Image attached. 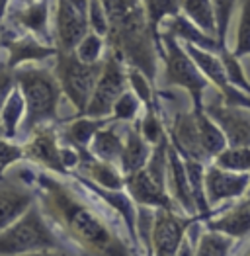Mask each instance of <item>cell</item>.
<instances>
[{
    "instance_id": "obj_26",
    "label": "cell",
    "mask_w": 250,
    "mask_h": 256,
    "mask_svg": "<svg viewBox=\"0 0 250 256\" xmlns=\"http://www.w3.org/2000/svg\"><path fill=\"white\" fill-rule=\"evenodd\" d=\"M194 114H196V124H198V133H200L202 149L206 152L208 160L211 162L221 150L227 147V141H225L221 129L217 128L208 116L204 114V110H194Z\"/></svg>"
},
{
    "instance_id": "obj_42",
    "label": "cell",
    "mask_w": 250,
    "mask_h": 256,
    "mask_svg": "<svg viewBox=\"0 0 250 256\" xmlns=\"http://www.w3.org/2000/svg\"><path fill=\"white\" fill-rule=\"evenodd\" d=\"M232 256H250V238L244 240V242H240V246L236 244V250H234Z\"/></svg>"
},
{
    "instance_id": "obj_5",
    "label": "cell",
    "mask_w": 250,
    "mask_h": 256,
    "mask_svg": "<svg viewBox=\"0 0 250 256\" xmlns=\"http://www.w3.org/2000/svg\"><path fill=\"white\" fill-rule=\"evenodd\" d=\"M38 250H68V246L55 233L36 202L16 223L0 233V256H20Z\"/></svg>"
},
{
    "instance_id": "obj_17",
    "label": "cell",
    "mask_w": 250,
    "mask_h": 256,
    "mask_svg": "<svg viewBox=\"0 0 250 256\" xmlns=\"http://www.w3.org/2000/svg\"><path fill=\"white\" fill-rule=\"evenodd\" d=\"M125 192L131 196V200L135 202V206H146L152 210H170V212H178V208L174 206V202L170 200L166 188L160 186L158 182H154L145 168H141L135 174L125 176ZM180 214V212H178Z\"/></svg>"
},
{
    "instance_id": "obj_44",
    "label": "cell",
    "mask_w": 250,
    "mask_h": 256,
    "mask_svg": "<svg viewBox=\"0 0 250 256\" xmlns=\"http://www.w3.org/2000/svg\"><path fill=\"white\" fill-rule=\"evenodd\" d=\"M38 0H10V4H16V6H26V4H34Z\"/></svg>"
},
{
    "instance_id": "obj_40",
    "label": "cell",
    "mask_w": 250,
    "mask_h": 256,
    "mask_svg": "<svg viewBox=\"0 0 250 256\" xmlns=\"http://www.w3.org/2000/svg\"><path fill=\"white\" fill-rule=\"evenodd\" d=\"M16 80H14V70L6 63V55L0 59V108L6 102V98L10 96V92L14 90Z\"/></svg>"
},
{
    "instance_id": "obj_18",
    "label": "cell",
    "mask_w": 250,
    "mask_h": 256,
    "mask_svg": "<svg viewBox=\"0 0 250 256\" xmlns=\"http://www.w3.org/2000/svg\"><path fill=\"white\" fill-rule=\"evenodd\" d=\"M166 192L180 214L188 215V217H200L198 210H196V204L192 200V192H190V182H188L184 158L172 147L168 149Z\"/></svg>"
},
{
    "instance_id": "obj_9",
    "label": "cell",
    "mask_w": 250,
    "mask_h": 256,
    "mask_svg": "<svg viewBox=\"0 0 250 256\" xmlns=\"http://www.w3.org/2000/svg\"><path fill=\"white\" fill-rule=\"evenodd\" d=\"M51 26L55 49L72 53L88 34V0H57Z\"/></svg>"
},
{
    "instance_id": "obj_12",
    "label": "cell",
    "mask_w": 250,
    "mask_h": 256,
    "mask_svg": "<svg viewBox=\"0 0 250 256\" xmlns=\"http://www.w3.org/2000/svg\"><path fill=\"white\" fill-rule=\"evenodd\" d=\"M22 149H24V160L32 162L34 166L57 176H68V172L61 162L59 126L38 128L22 143Z\"/></svg>"
},
{
    "instance_id": "obj_19",
    "label": "cell",
    "mask_w": 250,
    "mask_h": 256,
    "mask_svg": "<svg viewBox=\"0 0 250 256\" xmlns=\"http://www.w3.org/2000/svg\"><path fill=\"white\" fill-rule=\"evenodd\" d=\"M78 150V166L76 174L86 178L88 182L104 188V190H124L125 188V176L122 174L120 166L110 164L104 160H98L96 156H92V152L88 149H76Z\"/></svg>"
},
{
    "instance_id": "obj_25",
    "label": "cell",
    "mask_w": 250,
    "mask_h": 256,
    "mask_svg": "<svg viewBox=\"0 0 250 256\" xmlns=\"http://www.w3.org/2000/svg\"><path fill=\"white\" fill-rule=\"evenodd\" d=\"M180 14L186 16L198 30H202L206 36L217 40V26H215V14L211 0H182Z\"/></svg>"
},
{
    "instance_id": "obj_32",
    "label": "cell",
    "mask_w": 250,
    "mask_h": 256,
    "mask_svg": "<svg viewBox=\"0 0 250 256\" xmlns=\"http://www.w3.org/2000/svg\"><path fill=\"white\" fill-rule=\"evenodd\" d=\"M213 14H215V26H217V43L219 47H227V38H229L232 16L236 12L238 0H211Z\"/></svg>"
},
{
    "instance_id": "obj_28",
    "label": "cell",
    "mask_w": 250,
    "mask_h": 256,
    "mask_svg": "<svg viewBox=\"0 0 250 256\" xmlns=\"http://www.w3.org/2000/svg\"><path fill=\"white\" fill-rule=\"evenodd\" d=\"M236 244L238 242L229 236L204 227L202 235L198 238V244L194 248V256H232L236 250Z\"/></svg>"
},
{
    "instance_id": "obj_47",
    "label": "cell",
    "mask_w": 250,
    "mask_h": 256,
    "mask_svg": "<svg viewBox=\"0 0 250 256\" xmlns=\"http://www.w3.org/2000/svg\"><path fill=\"white\" fill-rule=\"evenodd\" d=\"M145 256H152V254H145Z\"/></svg>"
},
{
    "instance_id": "obj_10",
    "label": "cell",
    "mask_w": 250,
    "mask_h": 256,
    "mask_svg": "<svg viewBox=\"0 0 250 256\" xmlns=\"http://www.w3.org/2000/svg\"><path fill=\"white\" fill-rule=\"evenodd\" d=\"M4 30L14 34H30L38 42L53 45V26H51V0H38L26 6H8L6 20L2 24Z\"/></svg>"
},
{
    "instance_id": "obj_31",
    "label": "cell",
    "mask_w": 250,
    "mask_h": 256,
    "mask_svg": "<svg viewBox=\"0 0 250 256\" xmlns=\"http://www.w3.org/2000/svg\"><path fill=\"white\" fill-rule=\"evenodd\" d=\"M211 162L223 170L250 174V149L248 147H225Z\"/></svg>"
},
{
    "instance_id": "obj_36",
    "label": "cell",
    "mask_w": 250,
    "mask_h": 256,
    "mask_svg": "<svg viewBox=\"0 0 250 256\" xmlns=\"http://www.w3.org/2000/svg\"><path fill=\"white\" fill-rule=\"evenodd\" d=\"M143 114V104L139 102V98L127 88L124 94L120 96V100L116 102L114 112H112V120L120 122V124H133L141 118Z\"/></svg>"
},
{
    "instance_id": "obj_46",
    "label": "cell",
    "mask_w": 250,
    "mask_h": 256,
    "mask_svg": "<svg viewBox=\"0 0 250 256\" xmlns=\"http://www.w3.org/2000/svg\"><path fill=\"white\" fill-rule=\"evenodd\" d=\"M0 139H4V137H2V126H0Z\"/></svg>"
},
{
    "instance_id": "obj_7",
    "label": "cell",
    "mask_w": 250,
    "mask_h": 256,
    "mask_svg": "<svg viewBox=\"0 0 250 256\" xmlns=\"http://www.w3.org/2000/svg\"><path fill=\"white\" fill-rule=\"evenodd\" d=\"M204 114L221 129L227 147H248L250 149V110L240 106H227L221 94L209 86L204 94Z\"/></svg>"
},
{
    "instance_id": "obj_22",
    "label": "cell",
    "mask_w": 250,
    "mask_h": 256,
    "mask_svg": "<svg viewBox=\"0 0 250 256\" xmlns=\"http://www.w3.org/2000/svg\"><path fill=\"white\" fill-rule=\"evenodd\" d=\"M160 32H166L170 34L174 40L182 43V45H194L198 49H204V51H209V53H219L221 47L215 38L211 36H206L202 30H198L192 22L188 20L186 16L178 14L174 18H168L162 26H160ZM158 32V34H160Z\"/></svg>"
},
{
    "instance_id": "obj_23",
    "label": "cell",
    "mask_w": 250,
    "mask_h": 256,
    "mask_svg": "<svg viewBox=\"0 0 250 256\" xmlns=\"http://www.w3.org/2000/svg\"><path fill=\"white\" fill-rule=\"evenodd\" d=\"M110 122H114V120L112 118L96 120V118H86V116L74 118V120L59 126V139L62 145H70L74 149H88L94 135L102 128H106Z\"/></svg>"
},
{
    "instance_id": "obj_13",
    "label": "cell",
    "mask_w": 250,
    "mask_h": 256,
    "mask_svg": "<svg viewBox=\"0 0 250 256\" xmlns=\"http://www.w3.org/2000/svg\"><path fill=\"white\" fill-rule=\"evenodd\" d=\"M200 217H188L170 210L154 212V227L150 236L152 256H176L182 240L186 238L188 227Z\"/></svg>"
},
{
    "instance_id": "obj_16",
    "label": "cell",
    "mask_w": 250,
    "mask_h": 256,
    "mask_svg": "<svg viewBox=\"0 0 250 256\" xmlns=\"http://www.w3.org/2000/svg\"><path fill=\"white\" fill-rule=\"evenodd\" d=\"M204 227L229 236L236 242H244L250 238V206L242 198L227 208L215 212L209 219L204 221Z\"/></svg>"
},
{
    "instance_id": "obj_14",
    "label": "cell",
    "mask_w": 250,
    "mask_h": 256,
    "mask_svg": "<svg viewBox=\"0 0 250 256\" xmlns=\"http://www.w3.org/2000/svg\"><path fill=\"white\" fill-rule=\"evenodd\" d=\"M0 49L6 55V63L14 70L20 64L28 63H47L53 61L57 49L51 45L38 42L30 34H12L8 30H0Z\"/></svg>"
},
{
    "instance_id": "obj_1",
    "label": "cell",
    "mask_w": 250,
    "mask_h": 256,
    "mask_svg": "<svg viewBox=\"0 0 250 256\" xmlns=\"http://www.w3.org/2000/svg\"><path fill=\"white\" fill-rule=\"evenodd\" d=\"M34 190L43 215L74 256H143L124 219L70 174L38 168Z\"/></svg>"
},
{
    "instance_id": "obj_27",
    "label": "cell",
    "mask_w": 250,
    "mask_h": 256,
    "mask_svg": "<svg viewBox=\"0 0 250 256\" xmlns=\"http://www.w3.org/2000/svg\"><path fill=\"white\" fill-rule=\"evenodd\" d=\"M141 4H143V10H145L148 28H150L152 36L158 40L160 26H162L168 18H174V16L180 14L182 0H141Z\"/></svg>"
},
{
    "instance_id": "obj_29",
    "label": "cell",
    "mask_w": 250,
    "mask_h": 256,
    "mask_svg": "<svg viewBox=\"0 0 250 256\" xmlns=\"http://www.w3.org/2000/svg\"><path fill=\"white\" fill-rule=\"evenodd\" d=\"M236 24H234V42L230 53L236 59L250 55V0H238L236 6Z\"/></svg>"
},
{
    "instance_id": "obj_6",
    "label": "cell",
    "mask_w": 250,
    "mask_h": 256,
    "mask_svg": "<svg viewBox=\"0 0 250 256\" xmlns=\"http://www.w3.org/2000/svg\"><path fill=\"white\" fill-rule=\"evenodd\" d=\"M51 68H53V74L61 86L64 100L68 102V106H72L76 118H80L88 106V100L94 92V86L102 74L104 61L86 64L74 53L57 51V55L51 61Z\"/></svg>"
},
{
    "instance_id": "obj_45",
    "label": "cell",
    "mask_w": 250,
    "mask_h": 256,
    "mask_svg": "<svg viewBox=\"0 0 250 256\" xmlns=\"http://www.w3.org/2000/svg\"><path fill=\"white\" fill-rule=\"evenodd\" d=\"M244 200H246V204L250 206V186H248V192H246V196H244Z\"/></svg>"
},
{
    "instance_id": "obj_37",
    "label": "cell",
    "mask_w": 250,
    "mask_h": 256,
    "mask_svg": "<svg viewBox=\"0 0 250 256\" xmlns=\"http://www.w3.org/2000/svg\"><path fill=\"white\" fill-rule=\"evenodd\" d=\"M219 59H221V63L225 66L229 84H232L234 88L242 90L244 94L250 96V82H248V78H246V74H244V68H242V64H240V59H236V57L230 53L229 47H223V49L219 51Z\"/></svg>"
},
{
    "instance_id": "obj_41",
    "label": "cell",
    "mask_w": 250,
    "mask_h": 256,
    "mask_svg": "<svg viewBox=\"0 0 250 256\" xmlns=\"http://www.w3.org/2000/svg\"><path fill=\"white\" fill-rule=\"evenodd\" d=\"M20 256H74L68 250H38V252H30V254H20Z\"/></svg>"
},
{
    "instance_id": "obj_4",
    "label": "cell",
    "mask_w": 250,
    "mask_h": 256,
    "mask_svg": "<svg viewBox=\"0 0 250 256\" xmlns=\"http://www.w3.org/2000/svg\"><path fill=\"white\" fill-rule=\"evenodd\" d=\"M158 42H160V72L156 88H180L190 96L192 108L202 110L204 94L209 88L206 76L190 59L184 45L174 40L170 34L160 32Z\"/></svg>"
},
{
    "instance_id": "obj_11",
    "label": "cell",
    "mask_w": 250,
    "mask_h": 256,
    "mask_svg": "<svg viewBox=\"0 0 250 256\" xmlns=\"http://www.w3.org/2000/svg\"><path fill=\"white\" fill-rule=\"evenodd\" d=\"M204 186H206L209 210L215 214V212L223 210L227 204L230 206L246 196L250 186V174L223 170V168L215 166L213 162H209L206 164Z\"/></svg>"
},
{
    "instance_id": "obj_24",
    "label": "cell",
    "mask_w": 250,
    "mask_h": 256,
    "mask_svg": "<svg viewBox=\"0 0 250 256\" xmlns=\"http://www.w3.org/2000/svg\"><path fill=\"white\" fill-rule=\"evenodd\" d=\"M24 98L18 86H14V90L10 92V96L6 98V102L0 108V126H2V137L8 141H14L18 137L22 120H24Z\"/></svg>"
},
{
    "instance_id": "obj_15",
    "label": "cell",
    "mask_w": 250,
    "mask_h": 256,
    "mask_svg": "<svg viewBox=\"0 0 250 256\" xmlns=\"http://www.w3.org/2000/svg\"><path fill=\"white\" fill-rule=\"evenodd\" d=\"M36 202V190L6 172L0 178V233L16 223Z\"/></svg>"
},
{
    "instance_id": "obj_35",
    "label": "cell",
    "mask_w": 250,
    "mask_h": 256,
    "mask_svg": "<svg viewBox=\"0 0 250 256\" xmlns=\"http://www.w3.org/2000/svg\"><path fill=\"white\" fill-rule=\"evenodd\" d=\"M72 53L86 64L100 63V61H104L106 57V40L96 36V34H92V32H88L80 40V43L74 47Z\"/></svg>"
},
{
    "instance_id": "obj_43",
    "label": "cell",
    "mask_w": 250,
    "mask_h": 256,
    "mask_svg": "<svg viewBox=\"0 0 250 256\" xmlns=\"http://www.w3.org/2000/svg\"><path fill=\"white\" fill-rule=\"evenodd\" d=\"M240 64H242V68H244V74H246V78H248V82H250V55L242 57V59H240Z\"/></svg>"
},
{
    "instance_id": "obj_21",
    "label": "cell",
    "mask_w": 250,
    "mask_h": 256,
    "mask_svg": "<svg viewBox=\"0 0 250 256\" xmlns=\"http://www.w3.org/2000/svg\"><path fill=\"white\" fill-rule=\"evenodd\" d=\"M150 152H152V147L141 137L137 122L127 124L124 139V152H122V158H120V164H118L122 174L129 176V174H135L141 168H145Z\"/></svg>"
},
{
    "instance_id": "obj_8",
    "label": "cell",
    "mask_w": 250,
    "mask_h": 256,
    "mask_svg": "<svg viewBox=\"0 0 250 256\" xmlns=\"http://www.w3.org/2000/svg\"><path fill=\"white\" fill-rule=\"evenodd\" d=\"M127 66L118 57L106 51L104 68L94 86V92L88 100V106L82 116L86 118H96V120H110L116 102L124 94L127 86Z\"/></svg>"
},
{
    "instance_id": "obj_30",
    "label": "cell",
    "mask_w": 250,
    "mask_h": 256,
    "mask_svg": "<svg viewBox=\"0 0 250 256\" xmlns=\"http://www.w3.org/2000/svg\"><path fill=\"white\" fill-rule=\"evenodd\" d=\"M125 72H127V86L139 98V102L143 104V110H154L156 108V86L137 68L127 66Z\"/></svg>"
},
{
    "instance_id": "obj_2",
    "label": "cell",
    "mask_w": 250,
    "mask_h": 256,
    "mask_svg": "<svg viewBox=\"0 0 250 256\" xmlns=\"http://www.w3.org/2000/svg\"><path fill=\"white\" fill-rule=\"evenodd\" d=\"M108 16L106 51L125 66L137 68L156 86L160 72V43L152 36L141 0H102Z\"/></svg>"
},
{
    "instance_id": "obj_38",
    "label": "cell",
    "mask_w": 250,
    "mask_h": 256,
    "mask_svg": "<svg viewBox=\"0 0 250 256\" xmlns=\"http://www.w3.org/2000/svg\"><path fill=\"white\" fill-rule=\"evenodd\" d=\"M108 30H110V24H108L102 0H88V32L106 40Z\"/></svg>"
},
{
    "instance_id": "obj_39",
    "label": "cell",
    "mask_w": 250,
    "mask_h": 256,
    "mask_svg": "<svg viewBox=\"0 0 250 256\" xmlns=\"http://www.w3.org/2000/svg\"><path fill=\"white\" fill-rule=\"evenodd\" d=\"M22 160H24L22 145L14 143V141H8V139H0V178Z\"/></svg>"
},
{
    "instance_id": "obj_20",
    "label": "cell",
    "mask_w": 250,
    "mask_h": 256,
    "mask_svg": "<svg viewBox=\"0 0 250 256\" xmlns=\"http://www.w3.org/2000/svg\"><path fill=\"white\" fill-rule=\"evenodd\" d=\"M125 128L127 124L120 122H110L106 128H102L92 139L88 150L92 152V156H96L98 160H104L110 164H120L122 152H124V139H125Z\"/></svg>"
},
{
    "instance_id": "obj_33",
    "label": "cell",
    "mask_w": 250,
    "mask_h": 256,
    "mask_svg": "<svg viewBox=\"0 0 250 256\" xmlns=\"http://www.w3.org/2000/svg\"><path fill=\"white\" fill-rule=\"evenodd\" d=\"M137 128H139L141 137L145 139L150 147L158 145V143L166 137L164 122H162V118L158 116L156 108H154V110H143L141 118L137 120Z\"/></svg>"
},
{
    "instance_id": "obj_34",
    "label": "cell",
    "mask_w": 250,
    "mask_h": 256,
    "mask_svg": "<svg viewBox=\"0 0 250 256\" xmlns=\"http://www.w3.org/2000/svg\"><path fill=\"white\" fill-rule=\"evenodd\" d=\"M154 212L156 210H152V208L137 206V214H135V236H137V244H139L143 256L152 254L150 236H152V227H154Z\"/></svg>"
},
{
    "instance_id": "obj_3",
    "label": "cell",
    "mask_w": 250,
    "mask_h": 256,
    "mask_svg": "<svg viewBox=\"0 0 250 256\" xmlns=\"http://www.w3.org/2000/svg\"><path fill=\"white\" fill-rule=\"evenodd\" d=\"M14 80L22 92L26 106L18 137L26 141L38 128L64 124V116H62L64 96L53 74L51 64H20L18 68H14Z\"/></svg>"
}]
</instances>
